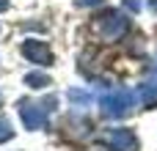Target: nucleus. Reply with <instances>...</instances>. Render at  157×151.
<instances>
[{"instance_id": "nucleus-4", "label": "nucleus", "mask_w": 157, "mask_h": 151, "mask_svg": "<svg viewBox=\"0 0 157 151\" xmlns=\"http://www.w3.org/2000/svg\"><path fill=\"white\" fill-rule=\"evenodd\" d=\"M22 55L30 63H39V66H50L52 63V50L47 47V41H39V39H28L22 44Z\"/></svg>"}, {"instance_id": "nucleus-11", "label": "nucleus", "mask_w": 157, "mask_h": 151, "mask_svg": "<svg viewBox=\"0 0 157 151\" xmlns=\"http://www.w3.org/2000/svg\"><path fill=\"white\" fill-rule=\"evenodd\" d=\"M75 3H77V6H99L102 0H75Z\"/></svg>"}, {"instance_id": "nucleus-12", "label": "nucleus", "mask_w": 157, "mask_h": 151, "mask_svg": "<svg viewBox=\"0 0 157 151\" xmlns=\"http://www.w3.org/2000/svg\"><path fill=\"white\" fill-rule=\"evenodd\" d=\"M149 74H152V77H157V55H155V63L149 66Z\"/></svg>"}, {"instance_id": "nucleus-9", "label": "nucleus", "mask_w": 157, "mask_h": 151, "mask_svg": "<svg viewBox=\"0 0 157 151\" xmlns=\"http://www.w3.org/2000/svg\"><path fill=\"white\" fill-rule=\"evenodd\" d=\"M11 138H14V127H11V121L6 116H0V143L11 140Z\"/></svg>"}, {"instance_id": "nucleus-7", "label": "nucleus", "mask_w": 157, "mask_h": 151, "mask_svg": "<svg viewBox=\"0 0 157 151\" xmlns=\"http://www.w3.org/2000/svg\"><path fill=\"white\" fill-rule=\"evenodd\" d=\"M25 83H28L30 88H47L52 80H50L44 72H28V74H25Z\"/></svg>"}, {"instance_id": "nucleus-14", "label": "nucleus", "mask_w": 157, "mask_h": 151, "mask_svg": "<svg viewBox=\"0 0 157 151\" xmlns=\"http://www.w3.org/2000/svg\"><path fill=\"white\" fill-rule=\"evenodd\" d=\"M8 8V0H0V11H6Z\"/></svg>"}, {"instance_id": "nucleus-8", "label": "nucleus", "mask_w": 157, "mask_h": 151, "mask_svg": "<svg viewBox=\"0 0 157 151\" xmlns=\"http://www.w3.org/2000/svg\"><path fill=\"white\" fill-rule=\"evenodd\" d=\"M69 99H72L77 107H86V105L91 102V94H86V91H80V88H72V91H69Z\"/></svg>"}, {"instance_id": "nucleus-3", "label": "nucleus", "mask_w": 157, "mask_h": 151, "mask_svg": "<svg viewBox=\"0 0 157 151\" xmlns=\"http://www.w3.org/2000/svg\"><path fill=\"white\" fill-rule=\"evenodd\" d=\"M50 110H55V96H50L44 102H22L19 105V116L28 129H44Z\"/></svg>"}, {"instance_id": "nucleus-5", "label": "nucleus", "mask_w": 157, "mask_h": 151, "mask_svg": "<svg viewBox=\"0 0 157 151\" xmlns=\"http://www.w3.org/2000/svg\"><path fill=\"white\" fill-rule=\"evenodd\" d=\"M108 146L113 151H138V138L132 129H110L108 135Z\"/></svg>"}, {"instance_id": "nucleus-13", "label": "nucleus", "mask_w": 157, "mask_h": 151, "mask_svg": "<svg viewBox=\"0 0 157 151\" xmlns=\"http://www.w3.org/2000/svg\"><path fill=\"white\" fill-rule=\"evenodd\" d=\"M149 8H152V11L157 14V0H149Z\"/></svg>"}, {"instance_id": "nucleus-1", "label": "nucleus", "mask_w": 157, "mask_h": 151, "mask_svg": "<svg viewBox=\"0 0 157 151\" xmlns=\"http://www.w3.org/2000/svg\"><path fill=\"white\" fill-rule=\"evenodd\" d=\"M130 28V19L119 11V8H108L105 14L97 17L94 22V33L102 39V41H119Z\"/></svg>"}, {"instance_id": "nucleus-10", "label": "nucleus", "mask_w": 157, "mask_h": 151, "mask_svg": "<svg viewBox=\"0 0 157 151\" xmlns=\"http://www.w3.org/2000/svg\"><path fill=\"white\" fill-rule=\"evenodd\" d=\"M141 6H144L141 0H124V8H127V11H132V14H138V11H141Z\"/></svg>"}, {"instance_id": "nucleus-6", "label": "nucleus", "mask_w": 157, "mask_h": 151, "mask_svg": "<svg viewBox=\"0 0 157 151\" xmlns=\"http://www.w3.org/2000/svg\"><path fill=\"white\" fill-rule=\"evenodd\" d=\"M138 99H141L144 107H157V85H152V83L141 85L138 88Z\"/></svg>"}, {"instance_id": "nucleus-2", "label": "nucleus", "mask_w": 157, "mask_h": 151, "mask_svg": "<svg viewBox=\"0 0 157 151\" xmlns=\"http://www.w3.org/2000/svg\"><path fill=\"white\" fill-rule=\"evenodd\" d=\"M132 105H135V94L127 91V88H113V91H108V94L99 99V107H102V113H105L108 118H121V116H127V113L132 110Z\"/></svg>"}]
</instances>
